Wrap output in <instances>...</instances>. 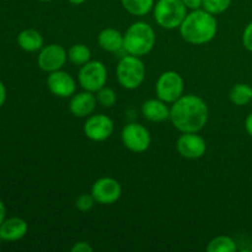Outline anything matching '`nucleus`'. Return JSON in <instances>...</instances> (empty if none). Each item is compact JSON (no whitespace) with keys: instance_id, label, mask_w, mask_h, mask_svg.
<instances>
[{"instance_id":"obj_31","label":"nucleus","mask_w":252,"mask_h":252,"mask_svg":"<svg viewBox=\"0 0 252 252\" xmlns=\"http://www.w3.org/2000/svg\"><path fill=\"white\" fill-rule=\"evenodd\" d=\"M5 217H6V208H5L4 202L0 199V225H1L2 221L5 220Z\"/></svg>"},{"instance_id":"obj_16","label":"nucleus","mask_w":252,"mask_h":252,"mask_svg":"<svg viewBox=\"0 0 252 252\" xmlns=\"http://www.w3.org/2000/svg\"><path fill=\"white\" fill-rule=\"evenodd\" d=\"M142 113L150 122H162L170 118V108L160 98H150L142 106Z\"/></svg>"},{"instance_id":"obj_7","label":"nucleus","mask_w":252,"mask_h":252,"mask_svg":"<svg viewBox=\"0 0 252 252\" xmlns=\"http://www.w3.org/2000/svg\"><path fill=\"white\" fill-rule=\"evenodd\" d=\"M78 79L84 90L97 93L107 83V69L102 62L90 61L81 65Z\"/></svg>"},{"instance_id":"obj_17","label":"nucleus","mask_w":252,"mask_h":252,"mask_svg":"<svg viewBox=\"0 0 252 252\" xmlns=\"http://www.w3.org/2000/svg\"><path fill=\"white\" fill-rule=\"evenodd\" d=\"M98 46L106 52H118L123 48V34L118 30L108 27L97 36Z\"/></svg>"},{"instance_id":"obj_2","label":"nucleus","mask_w":252,"mask_h":252,"mask_svg":"<svg viewBox=\"0 0 252 252\" xmlns=\"http://www.w3.org/2000/svg\"><path fill=\"white\" fill-rule=\"evenodd\" d=\"M218 32L216 16L204 9L192 10L180 26V34L189 44L201 46L209 43Z\"/></svg>"},{"instance_id":"obj_14","label":"nucleus","mask_w":252,"mask_h":252,"mask_svg":"<svg viewBox=\"0 0 252 252\" xmlns=\"http://www.w3.org/2000/svg\"><path fill=\"white\" fill-rule=\"evenodd\" d=\"M97 105V97L90 91H84V93L74 94L71 96L70 103H69V110L75 117H89L93 115Z\"/></svg>"},{"instance_id":"obj_26","label":"nucleus","mask_w":252,"mask_h":252,"mask_svg":"<svg viewBox=\"0 0 252 252\" xmlns=\"http://www.w3.org/2000/svg\"><path fill=\"white\" fill-rule=\"evenodd\" d=\"M243 44L249 52L252 53V21L248 24L243 32Z\"/></svg>"},{"instance_id":"obj_20","label":"nucleus","mask_w":252,"mask_h":252,"mask_svg":"<svg viewBox=\"0 0 252 252\" xmlns=\"http://www.w3.org/2000/svg\"><path fill=\"white\" fill-rule=\"evenodd\" d=\"M126 11L134 16H144L154 9L155 0H121Z\"/></svg>"},{"instance_id":"obj_1","label":"nucleus","mask_w":252,"mask_h":252,"mask_svg":"<svg viewBox=\"0 0 252 252\" xmlns=\"http://www.w3.org/2000/svg\"><path fill=\"white\" fill-rule=\"evenodd\" d=\"M208 118V105L203 98L193 94L182 95L170 108V121L181 133L201 132Z\"/></svg>"},{"instance_id":"obj_34","label":"nucleus","mask_w":252,"mask_h":252,"mask_svg":"<svg viewBox=\"0 0 252 252\" xmlns=\"http://www.w3.org/2000/svg\"><path fill=\"white\" fill-rule=\"evenodd\" d=\"M0 244H1V238H0Z\"/></svg>"},{"instance_id":"obj_27","label":"nucleus","mask_w":252,"mask_h":252,"mask_svg":"<svg viewBox=\"0 0 252 252\" xmlns=\"http://www.w3.org/2000/svg\"><path fill=\"white\" fill-rule=\"evenodd\" d=\"M71 252H93L94 248L86 241H79V243H75L70 249Z\"/></svg>"},{"instance_id":"obj_3","label":"nucleus","mask_w":252,"mask_h":252,"mask_svg":"<svg viewBox=\"0 0 252 252\" xmlns=\"http://www.w3.org/2000/svg\"><path fill=\"white\" fill-rule=\"evenodd\" d=\"M157 42L154 29L149 24L137 21L130 25L123 34V49L135 57L147 56Z\"/></svg>"},{"instance_id":"obj_10","label":"nucleus","mask_w":252,"mask_h":252,"mask_svg":"<svg viewBox=\"0 0 252 252\" xmlns=\"http://www.w3.org/2000/svg\"><path fill=\"white\" fill-rule=\"evenodd\" d=\"M115 125L108 116L97 113L90 115L84 125V133L94 142H103L112 135Z\"/></svg>"},{"instance_id":"obj_32","label":"nucleus","mask_w":252,"mask_h":252,"mask_svg":"<svg viewBox=\"0 0 252 252\" xmlns=\"http://www.w3.org/2000/svg\"><path fill=\"white\" fill-rule=\"evenodd\" d=\"M68 1L73 5H81V4H84L86 0H68Z\"/></svg>"},{"instance_id":"obj_5","label":"nucleus","mask_w":252,"mask_h":252,"mask_svg":"<svg viewBox=\"0 0 252 252\" xmlns=\"http://www.w3.org/2000/svg\"><path fill=\"white\" fill-rule=\"evenodd\" d=\"M117 80L127 90H134L139 88L145 79V65L140 57L128 56L123 57L117 65Z\"/></svg>"},{"instance_id":"obj_4","label":"nucleus","mask_w":252,"mask_h":252,"mask_svg":"<svg viewBox=\"0 0 252 252\" xmlns=\"http://www.w3.org/2000/svg\"><path fill=\"white\" fill-rule=\"evenodd\" d=\"M186 15L187 7L182 0H158L154 5V19L162 29H180Z\"/></svg>"},{"instance_id":"obj_30","label":"nucleus","mask_w":252,"mask_h":252,"mask_svg":"<svg viewBox=\"0 0 252 252\" xmlns=\"http://www.w3.org/2000/svg\"><path fill=\"white\" fill-rule=\"evenodd\" d=\"M245 128H246V132H248V134L252 138V112L248 116V117H246Z\"/></svg>"},{"instance_id":"obj_28","label":"nucleus","mask_w":252,"mask_h":252,"mask_svg":"<svg viewBox=\"0 0 252 252\" xmlns=\"http://www.w3.org/2000/svg\"><path fill=\"white\" fill-rule=\"evenodd\" d=\"M182 2L186 5L187 9L197 10V9H201V7H202L203 0H182Z\"/></svg>"},{"instance_id":"obj_33","label":"nucleus","mask_w":252,"mask_h":252,"mask_svg":"<svg viewBox=\"0 0 252 252\" xmlns=\"http://www.w3.org/2000/svg\"><path fill=\"white\" fill-rule=\"evenodd\" d=\"M39 1H43V2H48V1H52V0H39Z\"/></svg>"},{"instance_id":"obj_6","label":"nucleus","mask_w":252,"mask_h":252,"mask_svg":"<svg viewBox=\"0 0 252 252\" xmlns=\"http://www.w3.org/2000/svg\"><path fill=\"white\" fill-rule=\"evenodd\" d=\"M185 81L177 71L167 70L159 76L155 85L158 98L166 103H174L184 95Z\"/></svg>"},{"instance_id":"obj_8","label":"nucleus","mask_w":252,"mask_h":252,"mask_svg":"<svg viewBox=\"0 0 252 252\" xmlns=\"http://www.w3.org/2000/svg\"><path fill=\"white\" fill-rule=\"evenodd\" d=\"M122 143L128 150L133 153H144L152 144V135L147 127L139 123H129L121 133Z\"/></svg>"},{"instance_id":"obj_24","label":"nucleus","mask_w":252,"mask_h":252,"mask_svg":"<svg viewBox=\"0 0 252 252\" xmlns=\"http://www.w3.org/2000/svg\"><path fill=\"white\" fill-rule=\"evenodd\" d=\"M97 102L100 105H102L103 107H113L115 103L117 102V95H116L115 90H112L111 88H106L103 86L102 89L97 91Z\"/></svg>"},{"instance_id":"obj_15","label":"nucleus","mask_w":252,"mask_h":252,"mask_svg":"<svg viewBox=\"0 0 252 252\" xmlns=\"http://www.w3.org/2000/svg\"><path fill=\"white\" fill-rule=\"evenodd\" d=\"M29 230L26 221L19 217L5 219L0 225V238L4 241H17L24 238Z\"/></svg>"},{"instance_id":"obj_22","label":"nucleus","mask_w":252,"mask_h":252,"mask_svg":"<svg viewBox=\"0 0 252 252\" xmlns=\"http://www.w3.org/2000/svg\"><path fill=\"white\" fill-rule=\"evenodd\" d=\"M236 244L233 238L225 235H219L212 239L207 246L208 252H235Z\"/></svg>"},{"instance_id":"obj_11","label":"nucleus","mask_w":252,"mask_h":252,"mask_svg":"<svg viewBox=\"0 0 252 252\" xmlns=\"http://www.w3.org/2000/svg\"><path fill=\"white\" fill-rule=\"evenodd\" d=\"M91 194L95 198L96 203L107 206V204L116 203L121 198L122 187L117 180L112 177H102L93 185Z\"/></svg>"},{"instance_id":"obj_21","label":"nucleus","mask_w":252,"mask_h":252,"mask_svg":"<svg viewBox=\"0 0 252 252\" xmlns=\"http://www.w3.org/2000/svg\"><path fill=\"white\" fill-rule=\"evenodd\" d=\"M68 58L73 64L81 66L88 63V62H90L91 51L89 49L88 46L83 43L74 44L69 48Z\"/></svg>"},{"instance_id":"obj_23","label":"nucleus","mask_w":252,"mask_h":252,"mask_svg":"<svg viewBox=\"0 0 252 252\" xmlns=\"http://www.w3.org/2000/svg\"><path fill=\"white\" fill-rule=\"evenodd\" d=\"M231 4V0H203L202 9L211 12L212 15L223 14L224 11L229 9Z\"/></svg>"},{"instance_id":"obj_35","label":"nucleus","mask_w":252,"mask_h":252,"mask_svg":"<svg viewBox=\"0 0 252 252\" xmlns=\"http://www.w3.org/2000/svg\"><path fill=\"white\" fill-rule=\"evenodd\" d=\"M251 249H252V245H251Z\"/></svg>"},{"instance_id":"obj_19","label":"nucleus","mask_w":252,"mask_h":252,"mask_svg":"<svg viewBox=\"0 0 252 252\" xmlns=\"http://www.w3.org/2000/svg\"><path fill=\"white\" fill-rule=\"evenodd\" d=\"M229 98L236 106H245L252 101V86L248 84H236L229 91Z\"/></svg>"},{"instance_id":"obj_12","label":"nucleus","mask_w":252,"mask_h":252,"mask_svg":"<svg viewBox=\"0 0 252 252\" xmlns=\"http://www.w3.org/2000/svg\"><path fill=\"white\" fill-rule=\"evenodd\" d=\"M176 149L182 158L196 160L206 154L207 144L206 140L197 133H182L177 139Z\"/></svg>"},{"instance_id":"obj_29","label":"nucleus","mask_w":252,"mask_h":252,"mask_svg":"<svg viewBox=\"0 0 252 252\" xmlns=\"http://www.w3.org/2000/svg\"><path fill=\"white\" fill-rule=\"evenodd\" d=\"M6 101V88H5L4 83L0 80V107L5 103Z\"/></svg>"},{"instance_id":"obj_9","label":"nucleus","mask_w":252,"mask_h":252,"mask_svg":"<svg viewBox=\"0 0 252 252\" xmlns=\"http://www.w3.org/2000/svg\"><path fill=\"white\" fill-rule=\"evenodd\" d=\"M66 59H68V52L65 51V48L61 44L52 43L44 46L39 51L37 64L46 73H52V71L61 70L65 65Z\"/></svg>"},{"instance_id":"obj_18","label":"nucleus","mask_w":252,"mask_h":252,"mask_svg":"<svg viewBox=\"0 0 252 252\" xmlns=\"http://www.w3.org/2000/svg\"><path fill=\"white\" fill-rule=\"evenodd\" d=\"M20 48L26 52H37L43 48V37L37 30L26 29L17 36Z\"/></svg>"},{"instance_id":"obj_13","label":"nucleus","mask_w":252,"mask_h":252,"mask_svg":"<svg viewBox=\"0 0 252 252\" xmlns=\"http://www.w3.org/2000/svg\"><path fill=\"white\" fill-rule=\"evenodd\" d=\"M47 86L53 95L58 97H71L76 91V81L66 71L56 70L49 73L47 78Z\"/></svg>"},{"instance_id":"obj_25","label":"nucleus","mask_w":252,"mask_h":252,"mask_svg":"<svg viewBox=\"0 0 252 252\" xmlns=\"http://www.w3.org/2000/svg\"><path fill=\"white\" fill-rule=\"evenodd\" d=\"M96 203L95 198H94L93 194L89 193H84L80 194V196L76 198L75 201V207L81 212H88L90 211L91 208L94 207V204Z\"/></svg>"}]
</instances>
